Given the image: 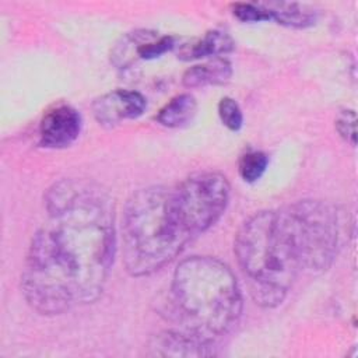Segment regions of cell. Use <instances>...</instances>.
I'll return each mask as SVG.
<instances>
[{
    "instance_id": "6da1fadb",
    "label": "cell",
    "mask_w": 358,
    "mask_h": 358,
    "mask_svg": "<svg viewBox=\"0 0 358 358\" xmlns=\"http://www.w3.org/2000/svg\"><path fill=\"white\" fill-rule=\"evenodd\" d=\"M46 221L31 239L22 294L41 315H60L96 301L116 253L115 210L101 187L66 179L45 197Z\"/></svg>"
},
{
    "instance_id": "7a4b0ae2",
    "label": "cell",
    "mask_w": 358,
    "mask_h": 358,
    "mask_svg": "<svg viewBox=\"0 0 358 358\" xmlns=\"http://www.w3.org/2000/svg\"><path fill=\"white\" fill-rule=\"evenodd\" d=\"M242 292L232 270L210 256H192L173 271L166 317L185 333L214 345L242 313Z\"/></svg>"
},
{
    "instance_id": "3957f363",
    "label": "cell",
    "mask_w": 358,
    "mask_h": 358,
    "mask_svg": "<svg viewBox=\"0 0 358 358\" xmlns=\"http://www.w3.org/2000/svg\"><path fill=\"white\" fill-rule=\"evenodd\" d=\"M122 255L133 277L150 275L171 263L193 238L173 187L150 186L133 193L122 217Z\"/></svg>"
},
{
    "instance_id": "277c9868",
    "label": "cell",
    "mask_w": 358,
    "mask_h": 358,
    "mask_svg": "<svg viewBox=\"0 0 358 358\" xmlns=\"http://www.w3.org/2000/svg\"><path fill=\"white\" fill-rule=\"evenodd\" d=\"M234 250L250 296L264 308L280 305L302 273L284 208L260 211L246 220L235 236Z\"/></svg>"
},
{
    "instance_id": "5b68a950",
    "label": "cell",
    "mask_w": 358,
    "mask_h": 358,
    "mask_svg": "<svg viewBox=\"0 0 358 358\" xmlns=\"http://www.w3.org/2000/svg\"><path fill=\"white\" fill-rule=\"evenodd\" d=\"M302 271L319 274L326 271L340 243V215L334 207L319 200H301L284 208Z\"/></svg>"
},
{
    "instance_id": "8992f818",
    "label": "cell",
    "mask_w": 358,
    "mask_h": 358,
    "mask_svg": "<svg viewBox=\"0 0 358 358\" xmlns=\"http://www.w3.org/2000/svg\"><path fill=\"white\" fill-rule=\"evenodd\" d=\"M229 183L218 172H197L173 187L176 201L192 235L211 228L229 201Z\"/></svg>"
},
{
    "instance_id": "52a82bcc",
    "label": "cell",
    "mask_w": 358,
    "mask_h": 358,
    "mask_svg": "<svg viewBox=\"0 0 358 358\" xmlns=\"http://www.w3.org/2000/svg\"><path fill=\"white\" fill-rule=\"evenodd\" d=\"M83 119L70 105H59L48 110L39 124V144L45 148H66L80 136Z\"/></svg>"
},
{
    "instance_id": "ba28073f",
    "label": "cell",
    "mask_w": 358,
    "mask_h": 358,
    "mask_svg": "<svg viewBox=\"0 0 358 358\" xmlns=\"http://www.w3.org/2000/svg\"><path fill=\"white\" fill-rule=\"evenodd\" d=\"M145 106V98L140 92L115 90L96 98L92 103V112L101 126L113 127L123 120L141 116Z\"/></svg>"
},
{
    "instance_id": "9c48e42d",
    "label": "cell",
    "mask_w": 358,
    "mask_h": 358,
    "mask_svg": "<svg viewBox=\"0 0 358 358\" xmlns=\"http://www.w3.org/2000/svg\"><path fill=\"white\" fill-rule=\"evenodd\" d=\"M148 347L151 354L158 357H207L214 354V345L179 329H171L155 334Z\"/></svg>"
},
{
    "instance_id": "30bf717a",
    "label": "cell",
    "mask_w": 358,
    "mask_h": 358,
    "mask_svg": "<svg viewBox=\"0 0 358 358\" xmlns=\"http://www.w3.org/2000/svg\"><path fill=\"white\" fill-rule=\"evenodd\" d=\"M232 76V66L227 59H214L187 69L182 83L187 88L218 85L227 83Z\"/></svg>"
},
{
    "instance_id": "8fae6325",
    "label": "cell",
    "mask_w": 358,
    "mask_h": 358,
    "mask_svg": "<svg viewBox=\"0 0 358 358\" xmlns=\"http://www.w3.org/2000/svg\"><path fill=\"white\" fill-rule=\"evenodd\" d=\"M262 6L267 10L270 20H274L285 27L306 28L313 25L317 20V11L305 4L270 1L262 3Z\"/></svg>"
},
{
    "instance_id": "7c38bea8",
    "label": "cell",
    "mask_w": 358,
    "mask_h": 358,
    "mask_svg": "<svg viewBox=\"0 0 358 358\" xmlns=\"http://www.w3.org/2000/svg\"><path fill=\"white\" fill-rule=\"evenodd\" d=\"M197 112L196 98L190 94H179L164 105L158 115L157 122L165 127L176 129L190 123Z\"/></svg>"
},
{
    "instance_id": "4fadbf2b",
    "label": "cell",
    "mask_w": 358,
    "mask_h": 358,
    "mask_svg": "<svg viewBox=\"0 0 358 358\" xmlns=\"http://www.w3.org/2000/svg\"><path fill=\"white\" fill-rule=\"evenodd\" d=\"M234 48L235 42L227 32L214 29L208 31L201 39H199L193 45L183 48L179 57H182L183 60H192L207 56H218L232 52Z\"/></svg>"
},
{
    "instance_id": "5bb4252c",
    "label": "cell",
    "mask_w": 358,
    "mask_h": 358,
    "mask_svg": "<svg viewBox=\"0 0 358 358\" xmlns=\"http://www.w3.org/2000/svg\"><path fill=\"white\" fill-rule=\"evenodd\" d=\"M268 164V158L262 151H249L243 154L239 159V175L241 178L248 182L253 183L259 180Z\"/></svg>"
},
{
    "instance_id": "9a60e30c",
    "label": "cell",
    "mask_w": 358,
    "mask_h": 358,
    "mask_svg": "<svg viewBox=\"0 0 358 358\" xmlns=\"http://www.w3.org/2000/svg\"><path fill=\"white\" fill-rule=\"evenodd\" d=\"M218 115L221 122L232 131H238L243 123V115L235 99L225 96L218 103Z\"/></svg>"
},
{
    "instance_id": "2e32d148",
    "label": "cell",
    "mask_w": 358,
    "mask_h": 358,
    "mask_svg": "<svg viewBox=\"0 0 358 358\" xmlns=\"http://www.w3.org/2000/svg\"><path fill=\"white\" fill-rule=\"evenodd\" d=\"M234 15L242 22L268 21L270 15L262 3H236L234 6Z\"/></svg>"
},
{
    "instance_id": "e0dca14e",
    "label": "cell",
    "mask_w": 358,
    "mask_h": 358,
    "mask_svg": "<svg viewBox=\"0 0 358 358\" xmlns=\"http://www.w3.org/2000/svg\"><path fill=\"white\" fill-rule=\"evenodd\" d=\"M355 123H357V116L354 110H343L338 113L336 119V129L338 134L345 141L351 143V145H355V137H357Z\"/></svg>"
}]
</instances>
